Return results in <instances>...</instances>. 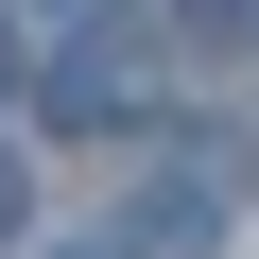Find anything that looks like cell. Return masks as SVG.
<instances>
[{"label":"cell","mask_w":259,"mask_h":259,"mask_svg":"<svg viewBox=\"0 0 259 259\" xmlns=\"http://www.w3.org/2000/svg\"><path fill=\"white\" fill-rule=\"evenodd\" d=\"M139 87H156V52H139V35H87V52L52 69V104H69V121H121Z\"/></svg>","instance_id":"obj_1"},{"label":"cell","mask_w":259,"mask_h":259,"mask_svg":"<svg viewBox=\"0 0 259 259\" xmlns=\"http://www.w3.org/2000/svg\"><path fill=\"white\" fill-rule=\"evenodd\" d=\"M18 225H35V156L0 139V242H18Z\"/></svg>","instance_id":"obj_2"},{"label":"cell","mask_w":259,"mask_h":259,"mask_svg":"<svg viewBox=\"0 0 259 259\" xmlns=\"http://www.w3.org/2000/svg\"><path fill=\"white\" fill-rule=\"evenodd\" d=\"M35 18H104V0H35Z\"/></svg>","instance_id":"obj_3"},{"label":"cell","mask_w":259,"mask_h":259,"mask_svg":"<svg viewBox=\"0 0 259 259\" xmlns=\"http://www.w3.org/2000/svg\"><path fill=\"white\" fill-rule=\"evenodd\" d=\"M0 69H18V35H0Z\"/></svg>","instance_id":"obj_4"}]
</instances>
